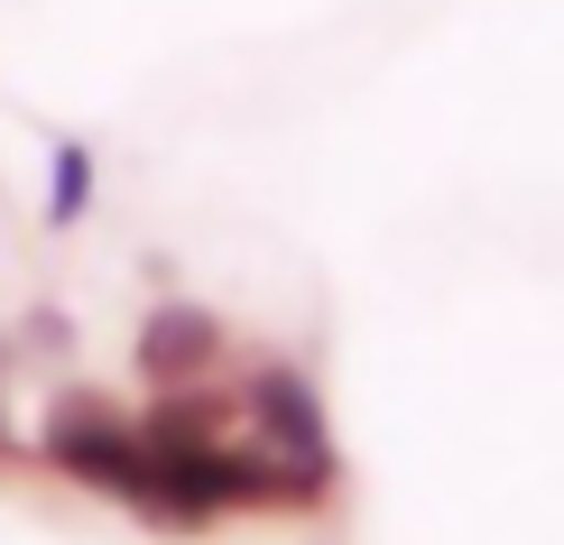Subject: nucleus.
Wrapping results in <instances>:
<instances>
[{"label": "nucleus", "instance_id": "1", "mask_svg": "<svg viewBox=\"0 0 564 545\" xmlns=\"http://www.w3.org/2000/svg\"><path fill=\"white\" fill-rule=\"evenodd\" d=\"M241 407H250V435H260V454H269V471H278V500H288V509H315L324 490H334V471H343L315 379H305L296 361H260Z\"/></svg>", "mask_w": 564, "mask_h": 545}, {"label": "nucleus", "instance_id": "2", "mask_svg": "<svg viewBox=\"0 0 564 545\" xmlns=\"http://www.w3.org/2000/svg\"><path fill=\"white\" fill-rule=\"evenodd\" d=\"M46 462L65 471V481L102 490V500H130L139 490V416H121L102 389H65L56 407H46Z\"/></svg>", "mask_w": 564, "mask_h": 545}, {"label": "nucleus", "instance_id": "3", "mask_svg": "<svg viewBox=\"0 0 564 545\" xmlns=\"http://www.w3.org/2000/svg\"><path fill=\"white\" fill-rule=\"evenodd\" d=\"M223 361V315L195 296H167L139 315V342H130V370L149 379V389H195L204 370Z\"/></svg>", "mask_w": 564, "mask_h": 545}, {"label": "nucleus", "instance_id": "4", "mask_svg": "<svg viewBox=\"0 0 564 545\" xmlns=\"http://www.w3.org/2000/svg\"><path fill=\"white\" fill-rule=\"evenodd\" d=\"M93 195H102V167H93V139L56 130V139H46V231H84Z\"/></svg>", "mask_w": 564, "mask_h": 545}, {"label": "nucleus", "instance_id": "5", "mask_svg": "<svg viewBox=\"0 0 564 545\" xmlns=\"http://www.w3.org/2000/svg\"><path fill=\"white\" fill-rule=\"evenodd\" d=\"M19 361H75V324H65V305H29V315L10 324Z\"/></svg>", "mask_w": 564, "mask_h": 545}, {"label": "nucleus", "instance_id": "6", "mask_svg": "<svg viewBox=\"0 0 564 545\" xmlns=\"http://www.w3.org/2000/svg\"><path fill=\"white\" fill-rule=\"evenodd\" d=\"M10 389H19V342L0 324V462H19V425H10Z\"/></svg>", "mask_w": 564, "mask_h": 545}]
</instances>
